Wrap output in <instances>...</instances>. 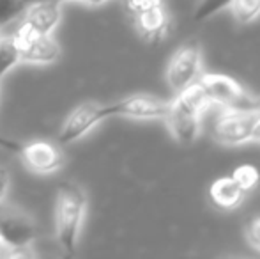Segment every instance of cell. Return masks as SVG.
Returning <instances> with one entry per match:
<instances>
[{"mask_svg":"<svg viewBox=\"0 0 260 259\" xmlns=\"http://www.w3.org/2000/svg\"><path fill=\"white\" fill-rule=\"evenodd\" d=\"M135 18H137L138 32L147 41H156V39H159L167 32V14H165L161 6L144 11V13L137 14Z\"/></svg>","mask_w":260,"mask_h":259,"instance_id":"cell-13","label":"cell"},{"mask_svg":"<svg viewBox=\"0 0 260 259\" xmlns=\"http://www.w3.org/2000/svg\"><path fill=\"white\" fill-rule=\"evenodd\" d=\"M60 2H64V0H60ZM82 2L89 4V6H101V4H105L106 0H82Z\"/></svg>","mask_w":260,"mask_h":259,"instance_id":"cell-23","label":"cell"},{"mask_svg":"<svg viewBox=\"0 0 260 259\" xmlns=\"http://www.w3.org/2000/svg\"><path fill=\"white\" fill-rule=\"evenodd\" d=\"M21 146L23 144H20V142H16V140H11V138L2 137V135H0V148L2 149H7V151H11V153H20Z\"/></svg>","mask_w":260,"mask_h":259,"instance_id":"cell-21","label":"cell"},{"mask_svg":"<svg viewBox=\"0 0 260 259\" xmlns=\"http://www.w3.org/2000/svg\"><path fill=\"white\" fill-rule=\"evenodd\" d=\"M253 110H257L258 114H260V100H255V107H253Z\"/></svg>","mask_w":260,"mask_h":259,"instance_id":"cell-26","label":"cell"},{"mask_svg":"<svg viewBox=\"0 0 260 259\" xmlns=\"http://www.w3.org/2000/svg\"><path fill=\"white\" fill-rule=\"evenodd\" d=\"M87 197L76 183H62L55 204V231L58 245L68 256H75L80 229L85 217Z\"/></svg>","mask_w":260,"mask_h":259,"instance_id":"cell-1","label":"cell"},{"mask_svg":"<svg viewBox=\"0 0 260 259\" xmlns=\"http://www.w3.org/2000/svg\"><path fill=\"white\" fill-rule=\"evenodd\" d=\"M232 9L237 21L250 23L260 14V0H234Z\"/></svg>","mask_w":260,"mask_h":259,"instance_id":"cell-15","label":"cell"},{"mask_svg":"<svg viewBox=\"0 0 260 259\" xmlns=\"http://www.w3.org/2000/svg\"><path fill=\"white\" fill-rule=\"evenodd\" d=\"M25 6H32V4H38V2H45V0H21Z\"/></svg>","mask_w":260,"mask_h":259,"instance_id":"cell-25","label":"cell"},{"mask_svg":"<svg viewBox=\"0 0 260 259\" xmlns=\"http://www.w3.org/2000/svg\"><path fill=\"white\" fill-rule=\"evenodd\" d=\"M202 66V52L199 45L189 43L174 53L167 68V82L170 89L181 93L197 82Z\"/></svg>","mask_w":260,"mask_h":259,"instance_id":"cell-7","label":"cell"},{"mask_svg":"<svg viewBox=\"0 0 260 259\" xmlns=\"http://www.w3.org/2000/svg\"><path fill=\"white\" fill-rule=\"evenodd\" d=\"M253 140H260V119L257 123V126H255V133H253Z\"/></svg>","mask_w":260,"mask_h":259,"instance_id":"cell-24","label":"cell"},{"mask_svg":"<svg viewBox=\"0 0 260 259\" xmlns=\"http://www.w3.org/2000/svg\"><path fill=\"white\" fill-rule=\"evenodd\" d=\"M60 0H45V2L27 6L21 16V23H25L38 34H52L60 23Z\"/></svg>","mask_w":260,"mask_h":259,"instance_id":"cell-11","label":"cell"},{"mask_svg":"<svg viewBox=\"0 0 260 259\" xmlns=\"http://www.w3.org/2000/svg\"><path fill=\"white\" fill-rule=\"evenodd\" d=\"M234 180L237 181V183L241 185V188H243L244 192L246 190H250V188H253L255 185L258 183V178H260V174H258V170L255 169L253 165H241V167H237L236 170H234Z\"/></svg>","mask_w":260,"mask_h":259,"instance_id":"cell-18","label":"cell"},{"mask_svg":"<svg viewBox=\"0 0 260 259\" xmlns=\"http://www.w3.org/2000/svg\"><path fill=\"white\" fill-rule=\"evenodd\" d=\"M11 36L16 43L21 61L32 64H52L60 57V46L52 34H38L20 21L14 34Z\"/></svg>","mask_w":260,"mask_h":259,"instance_id":"cell-4","label":"cell"},{"mask_svg":"<svg viewBox=\"0 0 260 259\" xmlns=\"http://www.w3.org/2000/svg\"><path fill=\"white\" fill-rule=\"evenodd\" d=\"M206 105L209 103L197 82L179 93L165 118L175 140L181 144H191L197 140L200 131V114Z\"/></svg>","mask_w":260,"mask_h":259,"instance_id":"cell-2","label":"cell"},{"mask_svg":"<svg viewBox=\"0 0 260 259\" xmlns=\"http://www.w3.org/2000/svg\"><path fill=\"white\" fill-rule=\"evenodd\" d=\"M32 172L38 174H52L62 165V151L52 142L36 140L21 146V151L18 153Z\"/></svg>","mask_w":260,"mask_h":259,"instance_id":"cell-10","label":"cell"},{"mask_svg":"<svg viewBox=\"0 0 260 259\" xmlns=\"http://www.w3.org/2000/svg\"><path fill=\"white\" fill-rule=\"evenodd\" d=\"M36 238V225L21 208L0 200V243L7 247H30Z\"/></svg>","mask_w":260,"mask_h":259,"instance_id":"cell-6","label":"cell"},{"mask_svg":"<svg viewBox=\"0 0 260 259\" xmlns=\"http://www.w3.org/2000/svg\"><path fill=\"white\" fill-rule=\"evenodd\" d=\"M105 105L94 103V101H85L80 103L76 108L69 112L66 121L62 123L60 131H58V142L60 144H71L87 135L96 125L105 121Z\"/></svg>","mask_w":260,"mask_h":259,"instance_id":"cell-9","label":"cell"},{"mask_svg":"<svg viewBox=\"0 0 260 259\" xmlns=\"http://www.w3.org/2000/svg\"><path fill=\"white\" fill-rule=\"evenodd\" d=\"M20 61L21 57L13 36H2L0 38V82Z\"/></svg>","mask_w":260,"mask_h":259,"instance_id":"cell-14","label":"cell"},{"mask_svg":"<svg viewBox=\"0 0 260 259\" xmlns=\"http://www.w3.org/2000/svg\"><path fill=\"white\" fill-rule=\"evenodd\" d=\"M260 114L253 108H229L214 123V135L219 142L237 146L253 140Z\"/></svg>","mask_w":260,"mask_h":259,"instance_id":"cell-3","label":"cell"},{"mask_svg":"<svg viewBox=\"0 0 260 259\" xmlns=\"http://www.w3.org/2000/svg\"><path fill=\"white\" fill-rule=\"evenodd\" d=\"M25 6L21 0H0V28L23 16Z\"/></svg>","mask_w":260,"mask_h":259,"instance_id":"cell-17","label":"cell"},{"mask_svg":"<svg viewBox=\"0 0 260 259\" xmlns=\"http://www.w3.org/2000/svg\"><path fill=\"white\" fill-rule=\"evenodd\" d=\"M207 103L221 105L225 108H253L255 98H250L243 87L225 75H204L197 82Z\"/></svg>","mask_w":260,"mask_h":259,"instance_id":"cell-5","label":"cell"},{"mask_svg":"<svg viewBox=\"0 0 260 259\" xmlns=\"http://www.w3.org/2000/svg\"><path fill=\"white\" fill-rule=\"evenodd\" d=\"M0 38H2V32H0Z\"/></svg>","mask_w":260,"mask_h":259,"instance_id":"cell-27","label":"cell"},{"mask_svg":"<svg viewBox=\"0 0 260 259\" xmlns=\"http://www.w3.org/2000/svg\"><path fill=\"white\" fill-rule=\"evenodd\" d=\"M126 6L131 13L137 16V14L144 13V11H149L152 7L161 6V0H126Z\"/></svg>","mask_w":260,"mask_h":259,"instance_id":"cell-19","label":"cell"},{"mask_svg":"<svg viewBox=\"0 0 260 259\" xmlns=\"http://www.w3.org/2000/svg\"><path fill=\"white\" fill-rule=\"evenodd\" d=\"M209 194H211V199L216 206L230 210V208H236L237 204L243 200L244 190L241 188V185L230 176V178H219V180H216L214 183L211 185Z\"/></svg>","mask_w":260,"mask_h":259,"instance_id":"cell-12","label":"cell"},{"mask_svg":"<svg viewBox=\"0 0 260 259\" xmlns=\"http://www.w3.org/2000/svg\"><path fill=\"white\" fill-rule=\"evenodd\" d=\"M7 187H9V170L6 167L0 165V200L4 199L7 192Z\"/></svg>","mask_w":260,"mask_h":259,"instance_id":"cell-22","label":"cell"},{"mask_svg":"<svg viewBox=\"0 0 260 259\" xmlns=\"http://www.w3.org/2000/svg\"><path fill=\"white\" fill-rule=\"evenodd\" d=\"M232 2L234 0H200L195 13H193V20L195 21L209 20V18L214 16L216 13H219V11L232 6Z\"/></svg>","mask_w":260,"mask_h":259,"instance_id":"cell-16","label":"cell"},{"mask_svg":"<svg viewBox=\"0 0 260 259\" xmlns=\"http://www.w3.org/2000/svg\"><path fill=\"white\" fill-rule=\"evenodd\" d=\"M248 240L255 249H260V218H255L248 227Z\"/></svg>","mask_w":260,"mask_h":259,"instance_id":"cell-20","label":"cell"},{"mask_svg":"<svg viewBox=\"0 0 260 259\" xmlns=\"http://www.w3.org/2000/svg\"><path fill=\"white\" fill-rule=\"evenodd\" d=\"M170 103L145 94L127 96L115 103L105 105V116L108 118H133V119H165Z\"/></svg>","mask_w":260,"mask_h":259,"instance_id":"cell-8","label":"cell"}]
</instances>
